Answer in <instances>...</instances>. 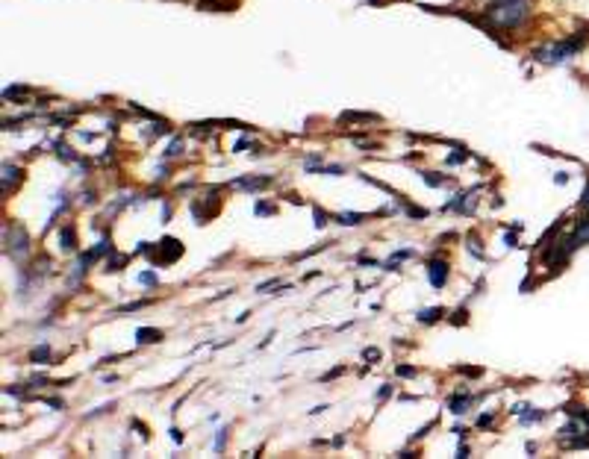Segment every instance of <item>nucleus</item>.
Masks as SVG:
<instances>
[{
    "mask_svg": "<svg viewBox=\"0 0 589 459\" xmlns=\"http://www.w3.org/2000/svg\"><path fill=\"white\" fill-rule=\"evenodd\" d=\"M531 15V0H498V4L486 6L483 24L489 32L495 30H516L528 21Z\"/></svg>",
    "mask_w": 589,
    "mask_h": 459,
    "instance_id": "nucleus-1",
    "label": "nucleus"
},
{
    "mask_svg": "<svg viewBox=\"0 0 589 459\" xmlns=\"http://www.w3.org/2000/svg\"><path fill=\"white\" fill-rule=\"evenodd\" d=\"M581 47H583V39H578V36L566 39V42H548L542 47H536L533 59L542 62V65H566V62H571L581 54Z\"/></svg>",
    "mask_w": 589,
    "mask_h": 459,
    "instance_id": "nucleus-2",
    "label": "nucleus"
},
{
    "mask_svg": "<svg viewBox=\"0 0 589 459\" xmlns=\"http://www.w3.org/2000/svg\"><path fill=\"white\" fill-rule=\"evenodd\" d=\"M4 244H6V256H12L15 262L24 259L30 253V236L21 224H6L4 227Z\"/></svg>",
    "mask_w": 589,
    "mask_h": 459,
    "instance_id": "nucleus-3",
    "label": "nucleus"
},
{
    "mask_svg": "<svg viewBox=\"0 0 589 459\" xmlns=\"http://www.w3.org/2000/svg\"><path fill=\"white\" fill-rule=\"evenodd\" d=\"M156 251H159V256L151 259L154 265H168V262H174V259L183 256V241H177V239H162V241L156 244Z\"/></svg>",
    "mask_w": 589,
    "mask_h": 459,
    "instance_id": "nucleus-4",
    "label": "nucleus"
},
{
    "mask_svg": "<svg viewBox=\"0 0 589 459\" xmlns=\"http://www.w3.org/2000/svg\"><path fill=\"white\" fill-rule=\"evenodd\" d=\"M428 280H430V286H436V289H442L448 283V265L442 259H433L430 265H428Z\"/></svg>",
    "mask_w": 589,
    "mask_h": 459,
    "instance_id": "nucleus-5",
    "label": "nucleus"
},
{
    "mask_svg": "<svg viewBox=\"0 0 589 459\" xmlns=\"http://www.w3.org/2000/svg\"><path fill=\"white\" fill-rule=\"evenodd\" d=\"M233 189H248V191H259V189H266L271 186V177H239L230 183Z\"/></svg>",
    "mask_w": 589,
    "mask_h": 459,
    "instance_id": "nucleus-6",
    "label": "nucleus"
},
{
    "mask_svg": "<svg viewBox=\"0 0 589 459\" xmlns=\"http://www.w3.org/2000/svg\"><path fill=\"white\" fill-rule=\"evenodd\" d=\"M571 244H575V251L578 248H583V244H589V215H583L578 224H575V230H571Z\"/></svg>",
    "mask_w": 589,
    "mask_h": 459,
    "instance_id": "nucleus-7",
    "label": "nucleus"
},
{
    "mask_svg": "<svg viewBox=\"0 0 589 459\" xmlns=\"http://www.w3.org/2000/svg\"><path fill=\"white\" fill-rule=\"evenodd\" d=\"M21 180V168L12 165V162H4V191H9V186H15Z\"/></svg>",
    "mask_w": 589,
    "mask_h": 459,
    "instance_id": "nucleus-8",
    "label": "nucleus"
},
{
    "mask_svg": "<svg viewBox=\"0 0 589 459\" xmlns=\"http://www.w3.org/2000/svg\"><path fill=\"white\" fill-rule=\"evenodd\" d=\"M162 330H151V327H142V330L136 333V339H139V344H156V341H162Z\"/></svg>",
    "mask_w": 589,
    "mask_h": 459,
    "instance_id": "nucleus-9",
    "label": "nucleus"
},
{
    "mask_svg": "<svg viewBox=\"0 0 589 459\" xmlns=\"http://www.w3.org/2000/svg\"><path fill=\"white\" fill-rule=\"evenodd\" d=\"M469 403H471V395H469V391H463V395H454V398H451V413H457V415L469 413Z\"/></svg>",
    "mask_w": 589,
    "mask_h": 459,
    "instance_id": "nucleus-10",
    "label": "nucleus"
},
{
    "mask_svg": "<svg viewBox=\"0 0 589 459\" xmlns=\"http://www.w3.org/2000/svg\"><path fill=\"white\" fill-rule=\"evenodd\" d=\"M348 121H359V124H363V121H380V115H368V112H345V115L339 118V124H348Z\"/></svg>",
    "mask_w": 589,
    "mask_h": 459,
    "instance_id": "nucleus-11",
    "label": "nucleus"
},
{
    "mask_svg": "<svg viewBox=\"0 0 589 459\" xmlns=\"http://www.w3.org/2000/svg\"><path fill=\"white\" fill-rule=\"evenodd\" d=\"M442 315H445V309H442V306H433V309H424V313H418V321H421V324H436Z\"/></svg>",
    "mask_w": 589,
    "mask_h": 459,
    "instance_id": "nucleus-12",
    "label": "nucleus"
},
{
    "mask_svg": "<svg viewBox=\"0 0 589 459\" xmlns=\"http://www.w3.org/2000/svg\"><path fill=\"white\" fill-rule=\"evenodd\" d=\"M130 262V253H112L106 259V271H121V265H127Z\"/></svg>",
    "mask_w": 589,
    "mask_h": 459,
    "instance_id": "nucleus-13",
    "label": "nucleus"
},
{
    "mask_svg": "<svg viewBox=\"0 0 589 459\" xmlns=\"http://www.w3.org/2000/svg\"><path fill=\"white\" fill-rule=\"evenodd\" d=\"M30 359H32V363H42V365H47V363H51V348H47V344H39V348L30 353Z\"/></svg>",
    "mask_w": 589,
    "mask_h": 459,
    "instance_id": "nucleus-14",
    "label": "nucleus"
},
{
    "mask_svg": "<svg viewBox=\"0 0 589 459\" xmlns=\"http://www.w3.org/2000/svg\"><path fill=\"white\" fill-rule=\"evenodd\" d=\"M62 248L65 251H74L77 248V236H74V227H62Z\"/></svg>",
    "mask_w": 589,
    "mask_h": 459,
    "instance_id": "nucleus-15",
    "label": "nucleus"
},
{
    "mask_svg": "<svg viewBox=\"0 0 589 459\" xmlns=\"http://www.w3.org/2000/svg\"><path fill=\"white\" fill-rule=\"evenodd\" d=\"M336 221H339V224H345V227H356L359 221H363V215H356V212H339Z\"/></svg>",
    "mask_w": 589,
    "mask_h": 459,
    "instance_id": "nucleus-16",
    "label": "nucleus"
},
{
    "mask_svg": "<svg viewBox=\"0 0 589 459\" xmlns=\"http://www.w3.org/2000/svg\"><path fill=\"white\" fill-rule=\"evenodd\" d=\"M27 94H30L27 86H15V89H6V92H4L6 101H9V97H12V101H21V97H27Z\"/></svg>",
    "mask_w": 589,
    "mask_h": 459,
    "instance_id": "nucleus-17",
    "label": "nucleus"
},
{
    "mask_svg": "<svg viewBox=\"0 0 589 459\" xmlns=\"http://www.w3.org/2000/svg\"><path fill=\"white\" fill-rule=\"evenodd\" d=\"M424 183L428 186H445V177H433L430 171H424Z\"/></svg>",
    "mask_w": 589,
    "mask_h": 459,
    "instance_id": "nucleus-18",
    "label": "nucleus"
},
{
    "mask_svg": "<svg viewBox=\"0 0 589 459\" xmlns=\"http://www.w3.org/2000/svg\"><path fill=\"white\" fill-rule=\"evenodd\" d=\"M180 153H183V142L174 139V142H171V147L166 151V156H180Z\"/></svg>",
    "mask_w": 589,
    "mask_h": 459,
    "instance_id": "nucleus-19",
    "label": "nucleus"
},
{
    "mask_svg": "<svg viewBox=\"0 0 589 459\" xmlns=\"http://www.w3.org/2000/svg\"><path fill=\"white\" fill-rule=\"evenodd\" d=\"M578 206H581V209L586 212V215H589V183H586V189H583V194H581V201H578Z\"/></svg>",
    "mask_w": 589,
    "mask_h": 459,
    "instance_id": "nucleus-20",
    "label": "nucleus"
},
{
    "mask_svg": "<svg viewBox=\"0 0 589 459\" xmlns=\"http://www.w3.org/2000/svg\"><path fill=\"white\" fill-rule=\"evenodd\" d=\"M139 280H142L144 286H156V274H154V271H144V274L139 277Z\"/></svg>",
    "mask_w": 589,
    "mask_h": 459,
    "instance_id": "nucleus-21",
    "label": "nucleus"
},
{
    "mask_svg": "<svg viewBox=\"0 0 589 459\" xmlns=\"http://www.w3.org/2000/svg\"><path fill=\"white\" fill-rule=\"evenodd\" d=\"M256 215H274V206L271 203H256Z\"/></svg>",
    "mask_w": 589,
    "mask_h": 459,
    "instance_id": "nucleus-22",
    "label": "nucleus"
},
{
    "mask_svg": "<svg viewBox=\"0 0 589 459\" xmlns=\"http://www.w3.org/2000/svg\"><path fill=\"white\" fill-rule=\"evenodd\" d=\"M469 251H471L474 256H480V259H483V251L478 248V239H474V236H469Z\"/></svg>",
    "mask_w": 589,
    "mask_h": 459,
    "instance_id": "nucleus-23",
    "label": "nucleus"
},
{
    "mask_svg": "<svg viewBox=\"0 0 589 459\" xmlns=\"http://www.w3.org/2000/svg\"><path fill=\"white\" fill-rule=\"evenodd\" d=\"M313 215H316V227H324V224H327V212H324V209H318V206H316Z\"/></svg>",
    "mask_w": 589,
    "mask_h": 459,
    "instance_id": "nucleus-24",
    "label": "nucleus"
},
{
    "mask_svg": "<svg viewBox=\"0 0 589 459\" xmlns=\"http://www.w3.org/2000/svg\"><path fill=\"white\" fill-rule=\"evenodd\" d=\"M224 445H227V430H218V436H216V451H224Z\"/></svg>",
    "mask_w": 589,
    "mask_h": 459,
    "instance_id": "nucleus-25",
    "label": "nucleus"
},
{
    "mask_svg": "<svg viewBox=\"0 0 589 459\" xmlns=\"http://www.w3.org/2000/svg\"><path fill=\"white\" fill-rule=\"evenodd\" d=\"M466 315H469L466 309H457V313H454V318H451V321H454V324H466V321H469Z\"/></svg>",
    "mask_w": 589,
    "mask_h": 459,
    "instance_id": "nucleus-26",
    "label": "nucleus"
},
{
    "mask_svg": "<svg viewBox=\"0 0 589 459\" xmlns=\"http://www.w3.org/2000/svg\"><path fill=\"white\" fill-rule=\"evenodd\" d=\"M466 156H469V153H466L463 147H460V153H451V156H448V162H451V165H457V162H463Z\"/></svg>",
    "mask_w": 589,
    "mask_h": 459,
    "instance_id": "nucleus-27",
    "label": "nucleus"
},
{
    "mask_svg": "<svg viewBox=\"0 0 589 459\" xmlns=\"http://www.w3.org/2000/svg\"><path fill=\"white\" fill-rule=\"evenodd\" d=\"M398 377H416V368H410V365H398Z\"/></svg>",
    "mask_w": 589,
    "mask_h": 459,
    "instance_id": "nucleus-28",
    "label": "nucleus"
},
{
    "mask_svg": "<svg viewBox=\"0 0 589 459\" xmlns=\"http://www.w3.org/2000/svg\"><path fill=\"white\" fill-rule=\"evenodd\" d=\"M363 356H366V359H371V363H378V359H380V351H378V348H368Z\"/></svg>",
    "mask_w": 589,
    "mask_h": 459,
    "instance_id": "nucleus-29",
    "label": "nucleus"
},
{
    "mask_svg": "<svg viewBox=\"0 0 589 459\" xmlns=\"http://www.w3.org/2000/svg\"><path fill=\"white\" fill-rule=\"evenodd\" d=\"M489 424H492V415H480L478 418V427H489Z\"/></svg>",
    "mask_w": 589,
    "mask_h": 459,
    "instance_id": "nucleus-30",
    "label": "nucleus"
},
{
    "mask_svg": "<svg viewBox=\"0 0 589 459\" xmlns=\"http://www.w3.org/2000/svg\"><path fill=\"white\" fill-rule=\"evenodd\" d=\"M171 441H177V445H183V433H180L177 427L171 430Z\"/></svg>",
    "mask_w": 589,
    "mask_h": 459,
    "instance_id": "nucleus-31",
    "label": "nucleus"
},
{
    "mask_svg": "<svg viewBox=\"0 0 589 459\" xmlns=\"http://www.w3.org/2000/svg\"><path fill=\"white\" fill-rule=\"evenodd\" d=\"M339 374H342V368H333V371L324 374V380H333V377H339Z\"/></svg>",
    "mask_w": 589,
    "mask_h": 459,
    "instance_id": "nucleus-32",
    "label": "nucleus"
},
{
    "mask_svg": "<svg viewBox=\"0 0 589 459\" xmlns=\"http://www.w3.org/2000/svg\"><path fill=\"white\" fill-rule=\"evenodd\" d=\"M389 395H392V386H383V389H380V395H378V398L383 401V398H389Z\"/></svg>",
    "mask_w": 589,
    "mask_h": 459,
    "instance_id": "nucleus-33",
    "label": "nucleus"
},
{
    "mask_svg": "<svg viewBox=\"0 0 589 459\" xmlns=\"http://www.w3.org/2000/svg\"><path fill=\"white\" fill-rule=\"evenodd\" d=\"M407 256H413V251H398L395 259H407Z\"/></svg>",
    "mask_w": 589,
    "mask_h": 459,
    "instance_id": "nucleus-34",
    "label": "nucleus"
}]
</instances>
